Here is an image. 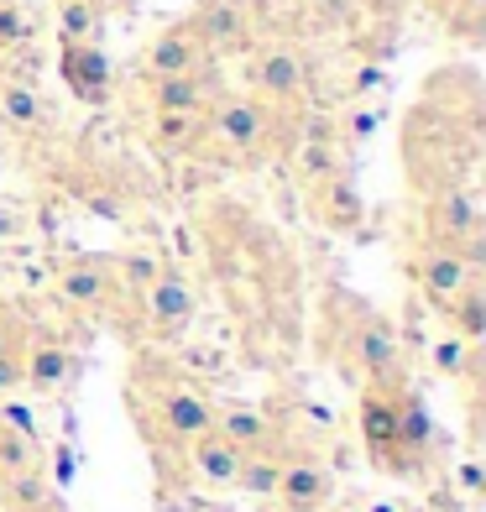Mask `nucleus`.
I'll return each mask as SVG.
<instances>
[{
    "mask_svg": "<svg viewBox=\"0 0 486 512\" xmlns=\"http://www.w3.org/2000/svg\"><path fill=\"white\" fill-rule=\"evenodd\" d=\"M277 481H283V450H257L241 460V476H236V492L272 502L277 497Z\"/></svg>",
    "mask_w": 486,
    "mask_h": 512,
    "instance_id": "obj_19",
    "label": "nucleus"
},
{
    "mask_svg": "<svg viewBox=\"0 0 486 512\" xmlns=\"http://www.w3.org/2000/svg\"><path fill=\"white\" fill-rule=\"evenodd\" d=\"M58 68H63V84H68L74 100L100 105L110 95V58H105L100 42H63Z\"/></svg>",
    "mask_w": 486,
    "mask_h": 512,
    "instance_id": "obj_15",
    "label": "nucleus"
},
{
    "mask_svg": "<svg viewBox=\"0 0 486 512\" xmlns=\"http://www.w3.org/2000/svg\"><path fill=\"white\" fill-rule=\"evenodd\" d=\"M105 6L100 0H58V32L63 42H100Z\"/></svg>",
    "mask_w": 486,
    "mask_h": 512,
    "instance_id": "obj_21",
    "label": "nucleus"
},
{
    "mask_svg": "<svg viewBox=\"0 0 486 512\" xmlns=\"http://www.w3.org/2000/svg\"><path fill=\"white\" fill-rule=\"evenodd\" d=\"M314 209H319V220L330 225V230H356L361 215H366L356 183L345 178V173H330V178L314 183Z\"/></svg>",
    "mask_w": 486,
    "mask_h": 512,
    "instance_id": "obj_17",
    "label": "nucleus"
},
{
    "mask_svg": "<svg viewBox=\"0 0 486 512\" xmlns=\"http://www.w3.org/2000/svg\"><path fill=\"white\" fill-rule=\"evenodd\" d=\"M199 68H210V53L199 48V37L189 27H168L157 32L147 48H142V79H173V74H199Z\"/></svg>",
    "mask_w": 486,
    "mask_h": 512,
    "instance_id": "obj_13",
    "label": "nucleus"
},
{
    "mask_svg": "<svg viewBox=\"0 0 486 512\" xmlns=\"http://www.w3.org/2000/svg\"><path fill=\"white\" fill-rule=\"evenodd\" d=\"M215 398L204 392L199 382H189V377H168V382H157L152 387V429H157V439L162 445H189V439H199V434H210L215 429Z\"/></svg>",
    "mask_w": 486,
    "mask_h": 512,
    "instance_id": "obj_2",
    "label": "nucleus"
},
{
    "mask_svg": "<svg viewBox=\"0 0 486 512\" xmlns=\"http://www.w3.org/2000/svg\"><path fill=\"white\" fill-rule=\"evenodd\" d=\"M272 502H283V512H324L335 502V471L319 455H283V481Z\"/></svg>",
    "mask_w": 486,
    "mask_h": 512,
    "instance_id": "obj_9",
    "label": "nucleus"
},
{
    "mask_svg": "<svg viewBox=\"0 0 486 512\" xmlns=\"http://www.w3.org/2000/svg\"><path fill=\"white\" fill-rule=\"evenodd\" d=\"M251 89L262 105H293L309 89V63L293 42H262L251 58Z\"/></svg>",
    "mask_w": 486,
    "mask_h": 512,
    "instance_id": "obj_8",
    "label": "nucleus"
},
{
    "mask_svg": "<svg viewBox=\"0 0 486 512\" xmlns=\"http://www.w3.org/2000/svg\"><path fill=\"white\" fill-rule=\"evenodd\" d=\"M408 272H413V283H419V293L429 298L439 314H445L455 298L476 283L481 267L471 262L466 251H455V246H424V251L408 262Z\"/></svg>",
    "mask_w": 486,
    "mask_h": 512,
    "instance_id": "obj_7",
    "label": "nucleus"
},
{
    "mask_svg": "<svg viewBox=\"0 0 486 512\" xmlns=\"http://www.w3.org/2000/svg\"><path fill=\"white\" fill-rule=\"evenodd\" d=\"M6 486V502L16 512H48L53 497H48V481H42V471H27V476H11V481H0Z\"/></svg>",
    "mask_w": 486,
    "mask_h": 512,
    "instance_id": "obj_27",
    "label": "nucleus"
},
{
    "mask_svg": "<svg viewBox=\"0 0 486 512\" xmlns=\"http://www.w3.org/2000/svg\"><path fill=\"white\" fill-rule=\"evenodd\" d=\"M27 471H42V450H37L32 429L0 424V481H11V476H27Z\"/></svg>",
    "mask_w": 486,
    "mask_h": 512,
    "instance_id": "obj_20",
    "label": "nucleus"
},
{
    "mask_svg": "<svg viewBox=\"0 0 486 512\" xmlns=\"http://www.w3.org/2000/svg\"><path fill=\"white\" fill-rule=\"evenodd\" d=\"M37 37V21L27 6H0V53H16Z\"/></svg>",
    "mask_w": 486,
    "mask_h": 512,
    "instance_id": "obj_28",
    "label": "nucleus"
},
{
    "mask_svg": "<svg viewBox=\"0 0 486 512\" xmlns=\"http://www.w3.org/2000/svg\"><path fill=\"white\" fill-rule=\"evenodd\" d=\"M100 6H105V11H131L136 0H100Z\"/></svg>",
    "mask_w": 486,
    "mask_h": 512,
    "instance_id": "obj_32",
    "label": "nucleus"
},
{
    "mask_svg": "<svg viewBox=\"0 0 486 512\" xmlns=\"http://www.w3.org/2000/svg\"><path fill=\"white\" fill-rule=\"evenodd\" d=\"M183 460H189V476L199 486H210V492H236V476H241L246 455L230 445L220 429H210V434H199V439L183 445Z\"/></svg>",
    "mask_w": 486,
    "mask_h": 512,
    "instance_id": "obj_14",
    "label": "nucleus"
},
{
    "mask_svg": "<svg viewBox=\"0 0 486 512\" xmlns=\"http://www.w3.org/2000/svg\"><path fill=\"white\" fill-rule=\"evenodd\" d=\"M429 361H434L439 377H471V371H476V345H471V340H460V335L450 330L445 340H434Z\"/></svg>",
    "mask_w": 486,
    "mask_h": 512,
    "instance_id": "obj_25",
    "label": "nucleus"
},
{
    "mask_svg": "<svg viewBox=\"0 0 486 512\" xmlns=\"http://www.w3.org/2000/svg\"><path fill=\"white\" fill-rule=\"evenodd\" d=\"M53 293L63 298L68 309H84L95 314L115 298V267L110 256H74V262H63L58 277H53Z\"/></svg>",
    "mask_w": 486,
    "mask_h": 512,
    "instance_id": "obj_11",
    "label": "nucleus"
},
{
    "mask_svg": "<svg viewBox=\"0 0 486 512\" xmlns=\"http://www.w3.org/2000/svg\"><path fill=\"white\" fill-rule=\"evenodd\" d=\"M21 351H27V335L0 330V398L21 387Z\"/></svg>",
    "mask_w": 486,
    "mask_h": 512,
    "instance_id": "obj_29",
    "label": "nucleus"
},
{
    "mask_svg": "<svg viewBox=\"0 0 486 512\" xmlns=\"http://www.w3.org/2000/svg\"><path fill=\"white\" fill-rule=\"evenodd\" d=\"M361 439H366V450H372V460L387 465V471H419L424 455H429V418L408 398V387L366 392Z\"/></svg>",
    "mask_w": 486,
    "mask_h": 512,
    "instance_id": "obj_1",
    "label": "nucleus"
},
{
    "mask_svg": "<svg viewBox=\"0 0 486 512\" xmlns=\"http://www.w3.org/2000/svg\"><path fill=\"white\" fill-rule=\"evenodd\" d=\"M215 95H220V84H215L210 68H199V74H173V79H152V84H147L152 115H204Z\"/></svg>",
    "mask_w": 486,
    "mask_h": 512,
    "instance_id": "obj_16",
    "label": "nucleus"
},
{
    "mask_svg": "<svg viewBox=\"0 0 486 512\" xmlns=\"http://www.w3.org/2000/svg\"><path fill=\"white\" fill-rule=\"evenodd\" d=\"M136 304H142V330H147L152 340H178V335L194 330L199 293H194V283H189L183 272L162 267L157 283H152L142 298H136Z\"/></svg>",
    "mask_w": 486,
    "mask_h": 512,
    "instance_id": "obj_6",
    "label": "nucleus"
},
{
    "mask_svg": "<svg viewBox=\"0 0 486 512\" xmlns=\"http://www.w3.org/2000/svg\"><path fill=\"white\" fill-rule=\"evenodd\" d=\"M48 512H53V507H48Z\"/></svg>",
    "mask_w": 486,
    "mask_h": 512,
    "instance_id": "obj_34",
    "label": "nucleus"
},
{
    "mask_svg": "<svg viewBox=\"0 0 486 512\" xmlns=\"http://www.w3.org/2000/svg\"><path fill=\"white\" fill-rule=\"evenodd\" d=\"M424 241L466 251L481 267V215H476V199L460 183H445V189H434L424 199Z\"/></svg>",
    "mask_w": 486,
    "mask_h": 512,
    "instance_id": "obj_4",
    "label": "nucleus"
},
{
    "mask_svg": "<svg viewBox=\"0 0 486 512\" xmlns=\"http://www.w3.org/2000/svg\"><path fill=\"white\" fill-rule=\"evenodd\" d=\"M74 371H79V356H74V345L58 340V335H32L27 351H21V387H32L37 398L63 392L74 382Z\"/></svg>",
    "mask_w": 486,
    "mask_h": 512,
    "instance_id": "obj_10",
    "label": "nucleus"
},
{
    "mask_svg": "<svg viewBox=\"0 0 486 512\" xmlns=\"http://www.w3.org/2000/svg\"><path fill=\"white\" fill-rule=\"evenodd\" d=\"M460 481H466V492L471 497H481V465L471 460V465H460Z\"/></svg>",
    "mask_w": 486,
    "mask_h": 512,
    "instance_id": "obj_31",
    "label": "nucleus"
},
{
    "mask_svg": "<svg viewBox=\"0 0 486 512\" xmlns=\"http://www.w3.org/2000/svg\"><path fill=\"white\" fill-rule=\"evenodd\" d=\"M110 267H115V293H131V298H142V293L157 283V272H162V262H157L152 251L110 256Z\"/></svg>",
    "mask_w": 486,
    "mask_h": 512,
    "instance_id": "obj_23",
    "label": "nucleus"
},
{
    "mask_svg": "<svg viewBox=\"0 0 486 512\" xmlns=\"http://www.w3.org/2000/svg\"><path fill=\"white\" fill-rule=\"evenodd\" d=\"M424 6L439 16V21H455L460 16V6H466V0H424Z\"/></svg>",
    "mask_w": 486,
    "mask_h": 512,
    "instance_id": "obj_30",
    "label": "nucleus"
},
{
    "mask_svg": "<svg viewBox=\"0 0 486 512\" xmlns=\"http://www.w3.org/2000/svg\"><path fill=\"white\" fill-rule=\"evenodd\" d=\"M199 37V48L204 53H241L251 48V6L246 0H204V6L194 11V27Z\"/></svg>",
    "mask_w": 486,
    "mask_h": 512,
    "instance_id": "obj_12",
    "label": "nucleus"
},
{
    "mask_svg": "<svg viewBox=\"0 0 486 512\" xmlns=\"http://www.w3.org/2000/svg\"><path fill=\"white\" fill-rule=\"evenodd\" d=\"M0 115H6L11 126H21V131H37L42 121H48V105H42V95L32 84L11 79L6 89H0Z\"/></svg>",
    "mask_w": 486,
    "mask_h": 512,
    "instance_id": "obj_22",
    "label": "nucleus"
},
{
    "mask_svg": "<svg viewBox=\"0 0 486 512\" xmlns=\"http://www.w3.org/2000/svg\"><path fill=\"white\" fill-rule=\"evenodd\" d=\"M0 6H21V0H0Z\"/></svg>",
    "mask_w": 486,
    "mask_h": 512,
    "instance_id": "obj_33",
    "label": "nucleus"
},
{
    "mask_svg": "<svg viewBox=\"0 0 486 512\" xmlns=\"http://www.w3.org/2000/svg\"><path fill=\"white\" fill-rule=\"evenodd\" d=\"M215 429L236 445L241 455H257V450H277V429H272V418L267 413H257V408H246V403H236V408H220L215 413Z\"/></svg>",
    "mask_w": 486,
    "mask_h": 512,
    "instance_id": "obj_18",
    "label": "nucleus"
},
{
    "mask_svg": "<svg viewBox=\"0 0 486 512\" xmlns=\"http://www.w3.org/2000/svg\"><path fill=\"white\" fill-rule=\"evenodd\" d=\"M351 356H356V366H361V377H366L372 392L408 387V361H403V345H398V335H392L387 319L366 314V309L356 314V324H351Z\"/></svg>",
    "mask_w": 486,
    "mask_h": 512,
    "instance_id": "obj_3",
    "label": "nucleus"
},
{
    "mask_svg": "<svg viewBox=\"0 0 486 512\" xmlns=\"http://www.w3.org/2000/svg\"><path fill=\"white\" fill-rule=\"evenodd\" d=\"M272 131V115L257 95H215L210 110H204L199 136L220 142L225 152H257Z\"/></svg>",
    "mask_w": 486,
    "mask_h": 512,
    "instance_id": "obj_5",
    "label": "nucleus"
},
{
    "mask_svg": "<svg viewBox=\"0 0 486 512\" xmlns=\"http://www.w3.org/2000/svg\"><path fill=\"white\" fill-rule=\"evenodd\" d=\"M445 319L455 324V335H460V340L481 345V335H486V293H481V283H471L466 293H460L455 304L445 309Z\"/></svg>",
    "mask_w": 486,
    "mask_h": 512,
    "instance_id": "obj_24",
    "label": "nucleus"
},
{
    "mask_svg": "<svg viewBox=\"0 0 486 512\" xmlns=\"http://www.w3.org/2000/svg\"><path fill=\"white\" fill-rule=\"evenodd\" d=\"M199 126H204V115H152V142L168 152H183L199 142Z\"/></svg>",
    "mask_w": 486,
    "mask_h": 512,
    "instance_id": "obj_26",
    "label": "nucleus"
}]
</instances>
